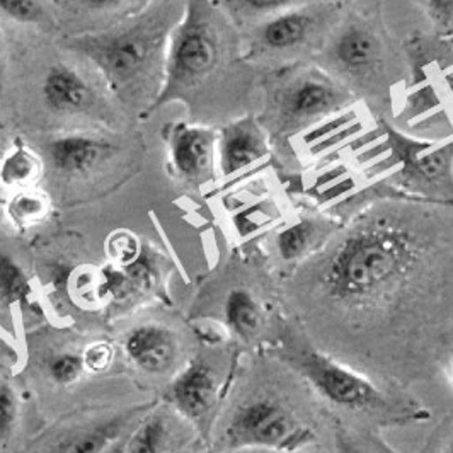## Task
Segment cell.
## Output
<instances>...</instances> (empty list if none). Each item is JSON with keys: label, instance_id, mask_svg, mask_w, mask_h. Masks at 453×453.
<instances>
[{"label": "cell", "instance_id": "obj_1", "mask_svg": "<svg viewBox=\"0 0 453 453\" xmlns=\"http://www.w3.org/2000/svg\"><path fill=\"white\" fill-rule=\"evenodd\" d=\"M453 266V206L382 198L344 222L302 265L305 283L333 309L365 311L418 298Z\"/></svg>", "mask_w": 453, "mask_h": 453}, {"label": "cell", "instance_id": "obj_2", "mask_svg": "<svg viewBox=\"0 0 453 453\" xmlns=\"http://www.w3.org/2000/svg\"><path fill=\"white\" fill-rule=\"evenodd\" d=\"M312 64L334 77L375 116H386L394 88L408 81V64L372 12L348 9Z\"/></svg>", "mask_w": 453, "mask_h": 453}, {"label": "cell", "instance_id": "obj_3", "mask_svg": "<svg viewBox=\"0 0 453 453\" xmlns=\"http://www.w3.org/2000/svg\"><path fill=\"white\" fill-rule=\"evenodd\" d=\"M230 26L213 0H188L181 21L167 36L164 86L143 116L222 77L237 53Z\"/></svg>", "mask_w": 453, "mask_h": 453}, {"label": "cell", "instance_id": "obj_4", "mask_svg": "<svg viewBox=\"0 0 453 453\" xmlns=\"http://www.w3.org/2000/svg\"><path fill=\"white\" fill-rule=\"evenodd\" d=\"M265 81V111L257 119L273 149L285 154L295 136L312 132L358 103L353 92L312 62L273 68Z\"/></svg>", "mask_w": 453, "mask_h": 453}, {"label": "cell", "instance_id": "obj_5", "mask_svg": "<svg viewBox=\"0 0 453 453\" xmlns=\"http://www.w3.org/2000/svg\"><path fill=\"white\" fill-rule=\"evenodd\" d=\"M377 130L390 154L382 182L406 198L453 206V136L409 135L386 116H377Z\"/></svg>", "mask_w": 453, "mask_h": 453}, {"label": "cell", "instance_id": "obj_6", "mask_svg": "<svg viewBox=\"0 0 453 453\" xmlns=\"http://www.w3.org/2000/svg\"><path fill=\"white\" fill-rule=\"evenodd\" d=\"M346 11L341 0H319L254 24L248 57L268 70L312 62Z\"/></svg>", "mask_w": 453, "mask_h": 453}, {"label": "cell", "instance_id": "obj_7", "mask_svg": "<svg viewBox=\"0 0 453 453\" xmlns=\"http://www.w3.org/2000/svg\"><path fill=\"white\" fill-rule=\"evenodd\" d=\"M65 46L92 62L118 96L135 94L164 60V35L150 23L68 38Z\"/></svg>", "mask_w": 453, "mask_h": 453}, {"label": "cell", "instance_id": "obj_8", "mask_svg": "<svg viewBox=\"0 0 453 453\" xmlns=\"http://www.w3.org/2000/svg\"><path fill=\"white\" fill-rule=\"evenodd\" d=\"M281 358L322 399L336 408L373 414L375 418L386 416L388 421L411 418L399 412L397 404L370 379L319 349L300 344H285Z\"/></svg>", "mask_w": 453, "mask_h": 453}, {"label": "cell", "instance_id": "obj_9", "mask_svg": "<svg viewBox=\"0 0 453 453\" xmlns=\"http://www.w3.org/2000/svg\"><path fill=\"white\" fill-rule=\"evenodd\" d=\"M314 438V431L302 425L292 409L270 395L254 397L241 404L230 416L224 433L228 450L298 452L311 445Z\"/></svg>", "mask_w": 453, "mask_h": 453}, {"label": "cell", "instance_id": "obj_10", "mask_svg": "<svg viewBox=\"0 0 453 453\" xmlns=\"http://www.w3.org/2000/svg\"><path fill=\"white\" fill-rule=\"evenodd\" d=\"M272 142L257 116H241L220 130L217 165L224 178L254 167L263 160H274Z\"/></svg>", "mask_w": 453, "mask_h": 453}, {"label": "cell", "instance_id": "obj_11", "mask_svg": "<svg viewBox=\"0 0 453 453\" xmlns=\"http://www.w3.org/2000/svg\"><path fill=\"white\" fill-rule=\"evenodd\" d=\"M219 134L202 125L178 123L169 132V152L174 173L191 184L215 178Z\"/></svg>", "mask_w": 453, "mask_h": 453}, {"label": "cell", "instance_id": "obj_12", "mask_svg": "<svg viewBox=\"0 0 453 453\" xmlns=\"http://www.w3.org/2000/svg\"><path fill=\"white\" fill-rule=\"evenodd\" d=\"M342 226V222L322 211H303L274 235V250L281 263L300 265L318 254Z\"/></svg>", "mask_w": 453, "mask_h": 453}, {"label": "cell", "instance_id": "obj_13", "mask_svg": "<svg viewBox=\"0 0 453 453\" xmlns=\"http://www.w3.org/2000/svg\"><path fill=\"white\" fill-rule=\"evenodd\" d=\"M219 382L215 370L203 362L189 363L174 379L167 397L174 409L188 421L204 423L217 404Z\"/></svg>", "mask_w": 453, "mask_h": 453}, {"label": "cell", "instance_id": "obj_14", "mask_svg": "<svg viewBox=\"0 0 453 453\" xmlns=\"http://www.w3.org/2000/svg\"><path fill=\"white\" fill-rule=\"evenodd\" d=\"M116 147L101 136L70 134L53 138L46 147L51 167L65 176H82L103 160L111 157Z\"/></svg>", "mask_w": 453, "mask_h": 453}, {"label": "cell", "instance_id": "obj_15", "mask_svg": "<svg viewBox=\"0 0 453 453\" xmlns=\"http://www.w3.org/2000/svg\"><path fill=\"white\" fill-rule=\"evenodd\" d=\"M125 353L136 368L157 375L167 372L176 362L178 338L165 326L143 324L128 333Z\"/></svg>", "mask_w": 453, "mask_h": 453}, {"label": "cell", "instance_id": "obj_16", "mask_svg": "<svg viewBox=\"0 0 453 453\" xmlns=\"http://www.w3.org/2000/svg\"><path fill=\"white\" fill-rule=\"evenodd\" d=\"M42 96L46 108L58 114L86 111L94 101V92L88 81L65 64H55L48 68Z\"/></svg>", "mask_w": 453, "mask_h": 453}, {"label": "cell", "instance_id": "obj_17", "mask_svg": "<svg viewBox=\"0 0 453 453\" xmlns=\"http://www.w3.org/2000/svg\"><path fill=\"white\" fill-rule=\"evenodd\" d=\"M226 329L239 340H254L265 324V312L259 300L246 288H234L224 303Z\"/></svg>", "mask_w": 453, "mask_h": 453}, {"label": "cell", "instance_id": "obj_18", "mask_svg": "<svg viewBox=\"0 0 453 453\" xmlns=\"http://www.w3.org/2000/svg\"><path fill=\"white\" fill-rule=\"evenodd\" d=\"M174 438V425L167 414L156 412L145 418L125 441V453H169Z\"/></svg>", "mask_w": 453, "mask_h": 453}, {"label": "cell", "instance_id": "obj_19", "mask_svg": "<svg viewBox=\"0 0 453 453\" xmlns=\"http://www.w3.org/2000/svg\"><path fill=\"white\" fill-rule=\"evenodd\" d=\"M121 423L110 421L99 426H84L70 431L67 436L53 443L48 453H103L116 441Z\"/></svg>", "mask_w": 453, "mask_h": 453}, {"label": "cell", "instance_id": "obj_20", "mask_svg": "<svg viewBox=\"0 0 453 453\" xmlns=\"http://www.w3.org/2000/svg\"><path fill=\"white\" fill-rule=\"evenodd\" d=\"M42 174V160L27 145L16 142L0 162V182L7 188H26Z\"/></svg>", "mask_w": 453, "mask_h": 453}, {"label": "cell", "instance_id": "obj_21", "mask_svg": "<svg viewBox=\"0 0 453 453\" xmlns=\"http://www.w3.org/2000/svg\"><path fill=\"white\" fill-rule=\"evenodd\" d=\"M29 292L31 285L21 265L0 250V302L7 305L21 303Z\"/></svg>", "mask_w": 453, "mask_h": 453}, {"label": "cell", "instance_id": "obj_22", "mask_svg": "<svg viewBox=\"0 0 453 453\" xmlns=\"http://www.w3.org/2000/svg\"><path fill=\"white\" fill-rule=\"evenodd\" d=\"M48 213V200L43 193L24 189L19 191L11 202L7 203V215L14 226H35L42 222Z\"/></svg>", "mask_w": 453, "mask_h": 453}, {"label": "cell", "instance_id": "obj_23", "mask_svg": "<svg viewBox=\"0 0 453 453\" xmlns=\"http://www.w3.org/2000/svg\"><path fill=\"white\" fill-rule=\"evenodd\" d=\"M319 0H228V5L244 19L261 23L276 14Z\"/></svg>", "mask_w": 453, "mask_h": 453}, {"label": "cell", "instance_id": "obj_24", "mask_svg": "<svg viewBox=\"0 0 453 453\" xmlns=\"http://www.w3.org/2000/svg\"><path fill=\"white\" fill-rule=\"evenodd\" d=\"M0 14L19 24L42 26L48 21L42 0H0Z\"/></svg>", "mask_w": 453, "mask_h": 453}, {"label": "cell", "instance_id": "obj_25", "mask_svg": "<svg viewBox=\"0 0 453 453\" xmlns=\"http://www.w3.org/2000/svg\"><path fill=\"white\" fill-rule=\"evenodd\" d=\"M106 252L114 265L125 268L135 263L138 256L142 254V248L134 234L127 230H119L111 234V237L108 239Z\"/></svg>", "mask_w": 453, "mask_h": 453}, {"label": "cell", "instance_id": "obj_26", "mask_svg": "<svg viewBox=\"0 0 453 453\" xmlns=\"http://www.w3.org/2000/svg\"><path fill=\"white\" fill-rule=\"evenodd\" d=\"M84 370H86L84 358L73 353L57 355L50 362V375L60 386L73 384L84 373Z\"/></svg>", "mask_w": 453, "mask_h": 453}, {"label": "cell", "instance_id": "obj_27", "mask_svg": "<svg viewBox=\"0 0 453 453\" xmlns=\"http://www.w3.org/2000/svg\"><path fill=\"white\" fill-rule=\"evenodd\" d=\"M18 419V395L9 384H0V441H5Z\"/></svg>", "mask_w": 453, "mask_h": 453}, {"label": "cell", "instance_id": "obj_28", "mask_svg": "<svg viewBox=\"0 0 453 453\" xmlns=\"http://www.w3.org/2000/svg\"><path fill=\"white\" fill-rule=\"evenodd\" d=\"M426 14L440 36H453V0H423Z\"/></svg>", "mask_w": 453, "mask_h": 453}, {"label": "cell", "instance_id": "obj_29", "mask_svg": "<svg viewBox=\"0 0 453 453\" xmlns=\"http://www.w3.org/2000/svg\"><path fill=\"white\" fill-rule=\"evenodd\" d=\"M113 348L106 342H94L82 355L86 370L92 373L106 372L113 363Z\"/></svg>", "mask_w": 453, "mask_h": 453}, {"label": "cell", "instance_id": "obj_30", "mask_svg": "<svg viewBox=\"0 0 453 453\" xmlns=\"http://www.w3.org/2000/svg\"><path fill=\"white\" fill-rule=\"evenodd\" d=\"M348 9L360 12H373L382 0H341Z\"/></svg>", "mask_w": 453, "mask_h": 453}, {"label": "cell", "instance_id": "obj_31", "mask_svg": "<svg viewBox=\"0 0 453 453\" xmlns=\"http://www.w3.org/2000/svg\"><path fill=\"white\" fill-rule=\"evenodd\" d=\"M336 443H338L340 453H363L362 449L344 431H340L336 434Z\"/></svg>", "mask_w": 453, "mask_h": 453}, {"label": "cell", "instance_id": "obj_32", "mask_svg": "<svg viewBox=\"0 0 453 453\" xmlns=\"http://www.w3.org/2000/svg\"><path fill=\"white\" fill-rule=\"evenodd\" d=\"M121 2H127V0H82V4H86L91 9H106V7L118 5Z\"/></svg>", "mask_w": 453, "mask_h": 453}, {"label": "cell", "instance_id": "obj_33", "mask_svg": "<svg viewBox=\"0 0 453 453\" xmlns=\"http://www.w3.org/2000/svg\"><path fill=\"white\" fill-rule=\"evenodd\" d=\"M4 81H5V58H4L2 46H0V92L4 89Z\"/></svg>", "mask_w": 453, "mask_h": 453}, {"label": "cell", "instance_id": "obj_34", "mask_svg": "<svg viewBox=\"0 0 453 453\" xmlns=\"http://www.w3.org/2000/svg\"><path fill=\"white\" fill-rule=\"evenodd\" d=\"M103 453H125V441H114L111 447H108Z\"/></svg>", "mask_w": 453, "mask_h": 453}, {"label": "cell", "instance_id": "obj_35", "mask_svg": "<svg viewBox=\"0 0 453 453\" xmlns=\"http://www.w3.org/2000/svg\"><path fill=\"white\" fill-rule=\"evenodd\" d=\"M445 453H453V440H452V443H450V445H449V449H447V452Z\"/></svg>", "mask_w": 453, "mask_h": 453}, {"label": "cell", "instance_id": "obj_36", "mask_svg": "<svg viewBox=\"0 0 453 453\" xmlns=\"http://www.w3.org/2000/svg\"><path fill=\"white\" fill-rule=\"evenodd\" d=\"M450 377H452V384H453V360L450 363Z\"/></svg>", "mask_w": 453, "mask_h": 453}, {"label": "cell", "instance_id": "obj_37", "mask_svg": "<svg viewBox=\"0 0 453 453\" xmlns=\"http://www.w3.org/2000/svg\"><path fill=\"white\" fill-rule=\"evenodd\" d=\"M265 453H285V452H265ZM292 453H298V452H292Z\"/></svg>", "mask_w": 453, "mask_h": 453}, {"label": "cell", "instance_id": "obj_38", "mask_svg": "<svg viewBox=\"0 0 453 453\" xmlns=\"http://www.w3.org/2000/svg\"><path fill=\"white\" fill-rule=\"evenodd\" d=\"M0 132H2V127H0Z\"/></svg>", "mask_w": 453, "mask_h": 453}, {"label": "cell", "instance_id": "obj_39", "mask_svg": "<svg viewBox=\"0 0 453 453\" xmlns=\"http://www.w3.org/2000/svg\"><path fill=\"white\" fill-rule=\"evenodd\" d=\"M0 203H2V200H0Z\"/></svg>", "mask_w": 453, "mask_h": 453}]
</instances>
